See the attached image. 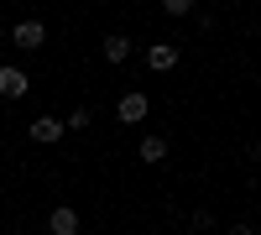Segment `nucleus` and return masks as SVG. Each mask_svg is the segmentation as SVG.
Masks as SVG:
<instances>
[{"instance_id": "6", "label": "nucleus", "mask_w": 261, "mask_h": 235, "mask_svg": "<svg viewBox=\"0 0 261 235\" xmlns=\"http://www.w3.org/2000/svg\"><path fill=\"white\" fill-rule=\"evenodd\" d=\"M47 230H53V235H79V209H68V204H58L53 215H47Z\"/></svg>"}, {"instance_id": "1", "label": "nucleus", "mask_w": 261, "mask_h": 235, "mask_svg": "<svg viewBox=\"0 0 261 235\" xmlns=\"http://www.w3.org/2000/svg\"><path fill=\"white\" fill-rule=\"evenodd\" d=\"M27 94H32V73L6 63V68H0V99H27Z\"/></svg>"}, {"instance_id": "7", "label": "nucleus", "mask_w": 261, "mask_h": 235, "mask_svg": "<svg viewBox=\"0 0 261 235\" xmlns=\"http://www.w3.org/2000/svg\"><path fill=\"white\" fill-rule=\"evenodd\" d=\"M125 58H130V37L110 32V37H105V63H125Z\"/></svg>"}, {"instance_id": "8", "label": "nucleus", "mask_w": 261, "mask_h": 235, "mask_svg": "<svg viewBox=\"0 0 261 235\" xmlns=\"http://www.w3.org/2000/svg\"><path fill=\"white\" fill-rule=\"evenodd\" d=\"M136 152H141V162H162V157H167V136H157V131H151V136H141V146H136Z\"/></svg>"}, {"instance_id": "5", "label": "nucleus", "mask_w": 261, "mask_h": 235, "mask_svg": "<svg viewBox=\"0 0 261 235\" xmlns=\"http://www.w3.org/2000/svg\"><path fill=\"white\" fill-rule=\"evenodd\" d=\"M32 141H42V146L63 141V120H58V115H37V120H32Z\"/></svg>"}, {"instance_id": "12", "label": "nucleus", "mask_w": 261, "mask_h": 235, "mask_svg": "<svg viewBox=\"0 0 261 235\" xmlns=\"http://www.w3.org/2000/svg\"><path fill=\"white\" fill-rule=\"evenodd\" d=\"M230 235H256V230L251 225H230Z\"/></svg>"}, {"instance_id": "2", "label": "nucleus", "mask_w": 261, "mask_h": 235, "mask_svg": "<svg viewBox=\"0 0 261 235\" xmlns=\"http://www.w3.org/2000/svg\"><path fill=\"white\" fill-rule=\"evenodd\" d=\"M11 42H16L21 53H37L42 42H47V27H42L37 16H27V21H16V27H11Z\"/></svg>"}, {"instance_id": "14", "label": "nucleus", "mask_w": 261, "mask_h": 235, "mask_svg": "<svg viewBox=\"0 0 261 235\" xmlns=\"http://www.w3.org/2000/svg\"><path fill=\"white\" fill-rule=\"evenodd\" d=\"M178 235H188V230H178Z\"/></svg>"}, {"instance_id": "9", "label": "nucleus", "mask_w": 261, "mask_h": 235, "mask_svg": "<svg viewBox=\"0 0 261 235\" xmlns=\"http://www.w3.org/2000/svg\"><path fill=\"white\" fill-rule=\"evenodd\" d=\"M204 230H214V215H209V209H193V220H188V235H204Z\"/></svg>"}, {"instance_id": "13", "label": "nucleus", "mask_w": 261, "mask_h": 235, "mask_svg": "<svg viewBox=\"0 0 261 235\" xmlns=\"http://www.w3.org/2000/svg\"><path fill=\"white\" fill-rule=\"evenodd\" d=\"M0 37H6V16H0Z\"/></svg>"}, {"instance_id": "10", "label": "nucleus", "mask_w": 261, "mask_h": 235, "mask_svg": "<svg viewBox=\"0 0 261 235\" xmlns=\"http://www.w3.org/2000/svg\"><path fill=\"white\" fill-rule=\"evenodd\" d=\"M84 125H89V105H79V110L68 115V125H63V131H84Z\"/></svg>"}, {"instance_id": "3", "label": "nucleus", "mask_w": 261, "mask_h": 235, "mask_svg": "<svg viewBox=\"0 0 261 235\" xmlns=\"http://www.w3.org/2000/svg\"><path fill=\"white\" fill-rule=\"evenodd\" d=\"M115 115H120L125 125H141V120H146V94H141V89H125V94L115 99Z\"/></svg>"}, {"instance_id": "11", "label": "nucleus", "mask_w": 261, "mask_h": 235, "mask_svg": "<svg viewBox=\"0 0 261 235\" xmlns=\"http://www.w3.org/2000/svg\"><path fill=\"white\" fill-rule=\"evenodd\" d=\"M162 11H167V16H178V21H183V16L193 11V0H167V6H162Z\"/></svg>"}, {"instance_id": "4", "label": "nucleus", "mask_w": 261, "mask_h": 235, "mask_svg": "<svg viewBox=\"0 0 261 235\" xmlns=\"http://www.w3.org/2000/svg\"><path fill=\"white\" fill-rule=\"evenodd\" d=\"M146 68H151V73L178 68V47H172V42H146Z\"/></svg>"}]
</instances>
